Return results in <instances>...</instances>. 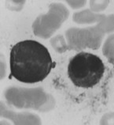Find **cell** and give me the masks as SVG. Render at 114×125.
<instances>
[{"instance_id": "obj_1", "label": "cell", "mask_w": 114, "mask_h": 125, "mask_svg": "<svg viewBox=\"0 0 114 125\" xmlns=\"http://www.w3.org/2000/svg\"><path fill=\"white\" fill-rule=\"evenodd\" d=\"M52 65L50 52L38 41H20L11 49L10 74L23 83L32 84L44 80L53 69Z\"/></svg>"}, {"instance_id": "obj_2", "label": "cell", "mask_w": 114, "mask_h": 125, "mask_svg": "<svg viewBox=\"0 0 114 125\" xmlns=\"http://www.w3.org/2000/svg\"><path fill=\"white\" fill-rule=\"evenodd\" d=\"M105 72L102 60L96 55L80 52L70 60L68 74L70 80L78 87L90 88L100 82Z\"/></svg>"}, {"instance_id": "obj_3", "label": "cell", "mask_w": 114, "mask_h": 125, "mask_svg": "<svg viewBox=\"0 0 114 125\" xmlns=\"http://www.w3.org/2000/svg\"><path fill=\"white\" fill-rule=\"evenodd\" d=\"M55 65H56V62H53V65H52V67H53V68H54Z\"/></svg>"}]
</instances>
